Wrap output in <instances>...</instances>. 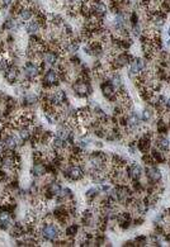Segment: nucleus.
I'll list each match as a JSON object with an SVG mask.
<instances>
[{"mask_svg": "<svg viewBox=\"0 0 170 247\" xmlns=\"http://www.w3.org/2000/svg\"><path fill=\"white\" fill-rule=\"evenodd\" d=\"M147 240H149V237H147V236H145V234H141V236H136V238H135L136 246H146V243H147Z\"/></svg>", "mask_w": 170, "mask_h": 247, "instance_id": "obj_16", "label": "nucleus"}, {"mask_svg": "<svg viewBox=\"0 0 170 247\" xmlns=\"http://www.w3.org/2000/svg\"><path fill=\"white\" fill-rule=\"evenodd\" d=\"M150 153H151L152 158L155 160V162H156V164H165V162H166V156H165V153H164L163 151H160L159 148H156V147H151Z\"/></svg>", "mask_w": 170, "mask_h": 247, "instance_id": "obj_9", "label": "nucleus"}, {"mask_svg": "<svg viewBox=\"0 0 170 247\" xmlns=\"http://www.w3.org/2000/svg\"><path fill=\"white\" fill-rule=\"evenodd\" d=\"M126 112H124V109L120 105V104H116L114 107H113V115H116V117H120V115H122V114H124Z\"/></svg>", "mask_w": 170, "mask_h": 247, "instance_id": "obj_20", "label": "nucleus"}, {"mask_svg": "<svg viewBox=\"0 0 170 247\" xmlns=\"http://www.w3.org/2000/svg\"><path fill=\"white\" fill-rule=\"evenodd\" d=\"M141 160H142V162L145 164V166H154V165H156L155 160L152 158V156H151V153H150V152L143 153L142 157H141Z\"/></svg>", "mask_w": 170, "mask_h": 247, "instance_id": "obj_14", "label": "nucleus"}, {"mask_svg": "<svg viewBox=\"0 0 170 247\" xmlns=\"http://www.w3.org/2000/svg\"><path fill=\"white\" fill-rule=\"evenodd\" d=\"M3 128H4V119L0 118V132L3 131Z\"/></svg>", "mask_w": 170, "mask_h": 247, "instance_id": "obj_25", "label": "nucleus"}, {"mask_svg": "<svg viewBox=\"0 0 170 247\" xmlns=\"http://www.w3.org/2000/svg\"><path fill=\"white\" fill-rule=\"evenodd\" d=\"M132 226V220H128V219H124L122 220L121 223H118V227H120L122 231H127V229H130Z\"/></svg>", "mask_w": 170, "mask_h": 247, "instance_id": "obj_19", "label": "nucleus"}, {"mask_svg": "<svg viewBox=\"0 0 170 247\" xmlns=\"http://www.w3.org/2000/svg\"><path fill=\"white\" fill-rule=\"evenodd\" d=\"M95 144H97V147H99V148H102L103 147V143H102L100 141H98V142H95Z\"/></svg>", "mask_w": 170, "mask_h": 247, "instance_id": "obj_26", "label": "nucleus"}, {"mask_svg": "<svg viewBox=\"0 0 170 247\" xmlns=\"http://www.w3.org/2000/svg\"><path fill=\"white\" fill-rule=\"evenodd\" d=\"M152 147V141L143 137V136H141V137L137 138V150L141 151L142 153H146V152H150Z\"/></svg>", "mask_w": 170, "mask_h": 247, "instance_id": "obj_8", "label": "nucleus"}, {"mask_svg": "<svg viewBox=\"0 0 170 247\" xmlns=\"http://www.w3.org/2000/svg\"><path fill=\"white\" fill-rule=\"evenodd\" d=\"M143 222H145V218H143V216H136L135 218H132V226H141L143 224Z\"/></svg>", "mask_w": 170, "mask_h": 247, "instance_id": "obj_21", "label": "nucleus"}, {"mask_svg": "<svg viewBox=\"0 0 170 247\" xmlns=\"http://www.w3.org/2000/svg\"><path fill=\"white\" fill-rule=\"evenodd\" d=\"M149 238H150V241L152 242V245H154V246H157V247L161 246V240H160V236L159 234L152 233V234H150Z\"/></svg>", "mask_w": 170, "mask_h": 247, "instance_id": "obj_18", "label": "nucleus"}, {"mask_svg": "<svg viewBox=\"0 0 170 247\" xmlns=\"http://www.w3.org/2000/svg\"><path fill=\"white\" fill-rule=\"evenodd\" d=\"M164 108H165V110H169V112H170V98L166 99L165 104H164Z\"/></svg>", "mask_w": 170, "mask_h": 247, "instance_id": "obj_24", "label": "nucleus"}, {"mask_svg": "<svg viewBox=\"0 0 170 247\" xmlns=\"http://www.w3.org/2000/svg\"><path fill=\"white\" fill-rule=\"evenodd\" d=\"M147 67V62L145 61V58L141 57H135V60L130 64V71H128V76L131 79H135L136 75L141 74L143 70Z\"/></svg>", "mask_w": 170, "mask_h": 247, "instance_id": "obj_2", "label": "nucleus"}, {"mask_svg": "<svg viewBox=\"0 0 170 247\" xmlns=\"http://www.w3.org/2000/svg\"><path fill=\"white\" fill-rule=\"evenodd\" d=\"M123 246H126V247H132V246H136V242H135V240H130V241H126V242L123 243Z\"/></svg>", "mask_w": 170, "mask_h": 247, "instance_id": "obj_23", "label": "nucleus"}, {"mask_svg": "<svg viewBox=\"0 0 170 247\" xmlns=\"http://www.w3.org/2000/svg\"><path fill=\"white\" fill-rule=\"evenodd\" d=\"M41 80H43L46 82H48L52 88H57L58 85L61 84V81L58 80V74L55 69H48L45 71V74H42Z\"/></svg>", "mask_w": 170, "mask_h": 247, "instance_id": "obj_4", "label": "nucleus"}, {"mask_svg": "<svg viewBox=\"0 0 170 247\" xmlns=\"http://www.w3.org/2000/svg\"><path fill=\"white\" fill-rule=\"evenodd\" d=\"M79 229H80V226H79V224H76V223L69 224V226L65 228L64 234H65V237H67V238H75L76 234L79 233Z\"/></svg>", "mask_w": 170, "mask_h": 247, "instance_id": "obj_11", "label": "nucleus"}, {"mask_svg": "<svg viewBox=\"0 0 170 247\" xmlns=\"http://www.w3.org/2000/svg\"><path fill=\"white\" fill-rule=\"evenodd\" d=\"M168 62H170V53L168 55Z\"/></svg>", "mask_w": 170, "mask_h": 247, "instance_id": "obj_29", "label": "nucleus"}, {"mask_svg": "<svg viewBox=\"0 0 170 247\" xmlns=\"http://www.w3.org/2000/svg\"><path fill=\"white\" fill-rule=\"evenodd\" d=\"M41 31V25L38 24V22L32 18L27 24H25V32L28 35H38V32Z\"/></svg>", "mask_w": 170, "mask_h": 247, "instance_id": "obj_10", "label": "nucleus"}, {"mask_svg": "<svg viewBox=\"0 0 170 247\" xmlns=\"http://www.w3.org/2000/svg\"><path fill=\"white\" fill-rule=\"evenodd\" d=\"M32 175L35 177H41V176H46V165L45 162H41V164H35L32 169Z\"/></svg>", "mask_w": 170, "mask_h": 247, "instance_id": "obj_12", "label": "nucleus"}, {"mask_svg": "<svg viewBox=\"0 0 170 247\" xmlns=\"http://www.w3.org/2000/svg\"><path fill=\"white\" fill-rule=\"evenodd\" d=\"M110 190V186L109 185H104V184H100L99 186V191H103V193H107Z\"/></svg>", "mask_w": 170, "mask_h": 247, "instance_id": "obj_22", "label": "nucleus"}, {"mask_svg": "<svg viewBox=\"0 0 170 247\" xmlns=\"http://www.w3.org/2000/svg\"><path fill=\"white\" fill-rule=\"evenodd\" d=\"M98 193H99V189H97V188H90L87 193H85V198L88 199L89 204H93L95 202V199L98 197Z\"/></svg>", "mask_w": 170, "mask_h": 247, "instance_id": "obj_13", "label": "nucleus"}, {"mask_svg": "<svg viewBox=\"0 0 170 247\" xmlns=\"http://www.w3.org/2000/svg\"><path fill=\"white\" fill-rule=\"evenodd\" d=\"M100 90H102V93H103V96H104L108 101H110V103H114V104L117 103L118 96H117V93H116V88L113 86V84L110 82L109 78L102 80Z\"/></svg>", "mask_w": 170, "mask_h": 247, "instance_id": "obj_1", "label": "nucleus"}, {"mask_svg": "<svg viewBox=\"0 0 170 247\" xmlns=\"http://www.w3.org/2000/svg\"><path fill=\"white\" fill-rule=\"evenodd\" d=\"M124 171H126V175L127 177L130 179V180H133V179H141L142 175H143V170L140 165L132 162L131 165H127L124 167Z\"/></svg>", "mask_w": 170, "mask_h": 247, "instance_id": "obj_5", "label": "nucleus"}, {"mask_svg": "<svg viewBox=\"0 0 170 247\" xmlns=\"http://www.w3.org/2000/svg\"><path fill=\"white\" fill-rule=\"evenodd\" d=\"M4 78H5V80L8 82L12 84V85H14L15 82H18V79H19V70H18V67H17L15 65H12L9 69L4 72Z\"/></svg>", "mask_w": 170, "mask_h": 247, "instance_id": "obj_7", "label": "nucleus"}, {"mask_svg": "<svg viewBox=\"0 0 170 247\" xmlns=\"http://www.w3.org/2000/svg\"><path fill=\"white\" fill-rule=\"evenodd\" d=\"M145 175L147 179V184H161V171L156 167V165L154 166H146L145 167Z\"/></svg>", "mask_w": 170, "mask_h": 247, "instance_id": "obj_3", "label": "nucleus"}, {"mask_svg": "<svg viewBox=\"0 0 170 247\" xmlns=\"http://www.w3.org/2000/svg\"><path fill=\"white\" fill-rule=\"evenodd\" d=\"M131 32H132V36H133V37H137V38H139V37L142 35V28H141L140 23L136 24V25H133V27L131 28Z\"/></svg>", "mask_w": 170, "mask_h": 247, "instance_id": "obj_17", "label": "nucleus"}, {"mask_svg": "<svg viewBox=\"0 0 170 247\" xmlns=\"http://www.w3.org/2000/svg\"><path fill=\"white\" fill-rule=\"evenodd\" d=\"M166 46H169V47H170V39H168V41H166Z\"/></svg>", "mask_w": 170, "mask_h": 247, "instance_id": "obj_27", "label": "nucleus"}, {"mask_svg": "<svg viewBox=\"0 0 170 247\" xmlns=\"http://www.w3.org/2000/svg\"><path fill=\"white\" fill-rule=\"evenodd\" d=\"M130 24H131V27H133V25H136V24H139V20H140V15H139V13L136 12V10H132L131 13H130Z\"/></svg>", "mask_w": 170, "mask_h": 247, "instance_id": "obj_15", "label": "nucleus"}, {"mask_svg": "<svg viewBox=\"0 0 170 247\" xmlns=\"http://www.w3.org/2000/svg\"><path fill=\"white\" fill-rule=\"evenodd\" d=\"M166 33H168V36H169V37H170V28H169V29H168V32H166Z\"/></svg>", "mask_w": 170, "mask_h": 247, "instance_id": "obj_28", "label": "nucleus"}, {"mask_svg": "<svg viewBox=\"0 0 170 247\" xmlns=\"http://www.w3.org/2000/svg\"><path fill=\"white\" fill-rule=\"evenodd\" d=\"M152 143H155V147L159 148L160 151H163L164 153L169 151L170 148V141L166 138V136H161V134H155Z\"/></svg>", "mask_w": 170, "mask_h": 247, "instance_id": "obj_6", "label": "nucleus"}]
</instances>
